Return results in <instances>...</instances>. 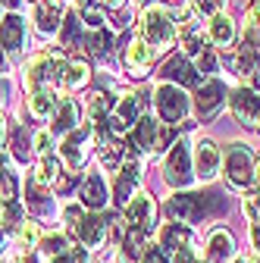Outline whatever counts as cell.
<instances>
[{
	"label": "cell",
	"mask_w": 260,
	"mask_h": 263,
	"mask_svg": "<svg viewBox=\"0 0 260 263\" xmlns=\"http://www.w3.org/2000/svg\"><path fill=\"white\" fill-rule=\"evenodd\" d=\"M113 110V97L107 91H94L91 94V101H88V113H91V122L94 128L97 125H107V113Z\"/></svg>",
	"instance_id": "f1b7e54d"
},
{
	"label": "cell",
	"mask_w": 260,
	"mask_h": 263,
	"mask_svg": "<svg viewBox=\"0 0 260 263\" xmlns=\"http://www.w3.org/2000/svg\"><path fill=\"white\" fill-rule=\"evenodd\" d=\"M22 41H25V22L16 13H10L7 19H0V44L16 53L22 47Z\"/></svg>",
	"instance_id": "7402d4cb"
},
{
	"label": "cell",
	"mask_w": 260,
	"mask_h": 263,
	"mask_svg": "<svg viewBox=\"0 0 260 263\" xmlns=\"http://www.w3.org/2000/svg\"><path fill=\"white\" fill-rule=\"evenodd\" d=\"M254 188L260 191V157L254 160Z\"/></svg>",
	"instance_id": "f6af8a7d"
},
{
	"label": "cell",
	"mask_w": 260,
	"mask_h": 263,
	"mask_svg": "<svg viewBox=\"0 0 260 263\" xmlns=\"http://www.w3.org/2000/svg\"><path fill=\"white\" fill-rule=\"evenodd\" d=\"M97 4H104V7H110V10H119L122 0H97Z\"/></svg>",
	"instance_id": "bcb514c9"
},
{
	"label": "cell",
	"mask_w": 260,
	"mask_h": 263,
	"mask_svg": "<svg viewBox=\"0 0 260 263\" xmlns=\"http://www.w3.org/2000/svg\"><path fill=\"white\" fill-rule=\"evenodd\" d=\"M7 94H10V85H7V82H0V97H7Z\"/></svg>",
	"instance_id": "7dc6e473"
},
{
	"label": "cell",
	"mask_w": 260,
	"mask_h": 263,
	"mask_svg": "<svg viewBox=\"0 0 260 263\" xmlns=\"http://www.w3.org/2000/svg\"><path fill=\"white\" fill-rule=\"evenodd\" d=\"M4 4H7V7H19V0H4Z\"/></svg>",
	"instance_id": "c3c4849f"
},
{
	"label": "cell",
	"mask_w": 260,
	"mask_h": 263,
	"mask_svg": "<svg viewBox=\"0 0 260 263\" xmlns=\"http://www.w3.org/2000/svg\"><path fill=\"white\" fill-rule=\"evenodd\" d=\"M0 72H4V53H0Z\"/></svg>",
	"instance_id": "681fc988"
},
{
	"label": "cell",
	"mask_w": 260,
	"mask_h": 263,
	"mask_svg": "<svg viewBox=\"0 0 260 263\" xmlns=\"http://www.w3.org/2000/svg\"><path fill=\"white\" fill-rule=\"evenodd\" d=\"M85 44H88V50H91L94 57H104V53L110 50V35H107L104 28H94L91 35L85 38Z\"/></svg>",
	"instance_id": "836d02e7"
},
{
	"label": "cell",
	"mask_w": 260,
	"mask_h": 263,
	"mask_svg": "<svg viewBox=\"0 0 260 263\" xmlns=\"http://www.w3.org/2000/svg\"><path fill=\"white\" fill-rule=\"evenodd\" d=\"M82 204L91 207V210H101L107 204V185H104V176H97L91 173L82 185Z\"/></svg>",
	"instance_id": "603a6c76"
},
{
	"label": "cell",
	"mask_w": 260,
	"mask_h": 263,
	"mask_svg": "<svg viewBox=\"0 0 260 263\" xmlns=\"http://www.w3.org/2000/svg\"><path fill=\"white\" fill-rule=\"evenodd\" d=\"M232 254H235V238L226 232V229L210 232V238H207V260L210 263H226Z\"/></svg>",
	"instance_id": "44dd1931"
},
{
	"label": "cell",
	"mask_w": 260,
	"mask_h": 263,
	"mask_svg": "<svg viewBox=\"0 0 260 263\" xmlns=\"http://www.w3.org/2000/svg\"><path fill=\"white\" fill-rule=\"evenodd\" d=\"M160 241H163V248H170L176 254L182 248H191V232H188V226H182V222H170L163 232H160Z\"/></svg>",
	"instance_id": "4316f807"
},
{
	"label": "cell",
	"mask_w": 260,
	"mask_h": 263,
	"mask_svg": "<svg viewBox=\"0 0 260 263\" xmlns=\"http://www.w3.org/2000/svg\"><path fill=\"white\" fill-rule=\"evenodd\" d=\"M151 60H154V47L144 41V38H132L122 50V63L128 66V72L135 79H141L147 69H151Z\"/></svg>",
	"instance_id": "7c38bea8"
},
{
	"label": "cell",
	"mask_w": 260,
	"mask_h": 263,
	"mask_svg": "<svg viewBox=\"0 0 260 263\" xmlns=\"http://www.w3.org/2000/svg\"><path fill=\"white\" fill-rule=\"evenodd\" d=\"M141 38L151 47H170L176 41V19L163 7H147L141 13Z\"/></svg>",
	"instance_id": "7a4b0ae2"
},
{
	"label": "cell",
	"mask_w": 260,
	"mask_h": 263,
	"mask_svg": "<svg viewBox=\"0 0 260 263\" xmlns=\"http://www.w3.org/2000/svg\"><path fill=\"white\" fill-rule=\"evenodd\" d=\"M216 210H222L216 194H173L166 201V216L173 222H182V226L194 222V219H204Z\"/></svg>",
	"instance_id": "6da1fadb"
},
{
	"label": "cell",
	"mask_w": 260,
	"mask_h": 263,
	"mask_svg": "<svg viewBox=\"0 0 260 263\" xmlns=\"http://www.w3.org/2000/svg\"><path fill=\"white\" fill-rule=\"evenodd\" d=\"M63 219L69 222V229H76V226L82 222V210H79V207H66V210H63Z\"/></svg>",
	"instance_id": "7bdbcfd3"
},
{
	"label": "cell",
	"mask_w": 260,
	"mask_h": 263,
	"mask_svg": "<svg viewBox=\"0 0 260 263\" xmlns=\"http://www.w3.org/2000/svg\"><path fill=\"white\" fill-rule=\"evenodd\" d=\"M53 263H63V260H53Z\"/></svg>",
	"instance_id": "11a10c76"
},
{
	"label": "cell",
	"mask_w": 260,
	"mask_h": 263,
	"mask_svg": "<svg viewBox=\"0 0 260 263\" xmlns=\"http://www.w3.org/2000/svg\"><path fill=\"white\" fill-rule=\"evenodd\" d=\"M198 72H213L216 69V53L210 50V47H204L201 53H198V66H194Z\"/></svg>",
	"instance_id": "8d00e7d4"
},
{
	"label": "cell",
	"mask_w": 260,
	"mask_h": 263,
	"mask_svg": "<svg viewBox=\"0 0 260 263\" xmlns=\"http://www.w3.org/2000/svg\"><path fill=\"white\" fill-rule=\"evenodd\" d=\"M88 66L82 60H63L60 72H57V91H76L88 82Z\"/></svg>",
	"instance_id": "e0dca14e"
},
{
	"label": "cell",
	"mask_w": 260,
	"mask_h": 263,
	"mask_svg": "<svg viewBox=\"0 0 260 263\" xmlns=\"http://www.w3.org/2000/svg\"><path fill=\"white\" fill-rule=\"evenodd\" d=\"M207 35H210V41L216 44V47H232L235 44V38H238V28H235V22L226 16V13H216V16H210V28H207Z\"/></svg>",
	"instance_id": "d6986e66"
},
{
	"label": "cell",
	"mask_w": 260,
	"mask_h": 263,
	"mask_svg": "<svg viewBox=\"0 0 260 263\" xmlns=\"http://www.w3.org/2000/svg\"><path fill=\"white\" fill-rule=\"evenodd\" d=\"M154 197L151 194H138L125 204V216H122V226L125 229H138V232H147L151 235V226H154Z\"/></svg>",
	"instance_id": "52a82bcc"
},
{
	"label": "cell",
	"mask_w": 260,
	"mask_h": 263,
	"mask_svg": "<svg viewBox=\"0 0 260 263\" xmlns=\"http://www.w3.org/2000/svg\"><path fill=\"white\" fill-rule=\"evenodd\" d=\"M79 35H82V19H79V13L63 16V44L72 47V41H79Z\"/></svg>",
	"instance_id": "d6a6232c"
},
{
	"label": "cell",
	"mask_w": 260,
	"mask_h": 263,
	"mask_svg": "<svg viewBox=\"0 0 260 263\" xmlns=\"http://www.w3.org/2000/svg\"><path fill=\"white\" fill-rule=\"evenodd\" d=\"M248 31L251 35L260 31V0H251L248 4Z\"/></svg>",
	"instance_id": "74e56055"
},
{
	"label": "cell",
	"mask_w": 260,
	"mask_h": 263,
	"mask_svg": "<svg viewBox=\"0 0 260 263\" xmlns=\"http://www.w3.org/2000/svg\"><path fill=\"white\" fill-rule=\"evenodd\" d=\"M0 245H4V229H0Z\"/></svg>",
	"instance_id": "f5cc1de1"
},
{
	"label": "cell",
	"mask_w": 260,
	"mask_h": 263,
	"mask_svg": "<svg viewBox=\"0 0 260 263\" xmlns=\"http://www.w3.org/2000/svg\"><path fill=\"white\" fill-rule=\"evenodd\" d=\"M219 163H222V154L213 141H198L194 144V176H201L204 182H210L216 173H219Z\"/></svg>",
	"instance_id": "8fae6325"
},
{
	"label": "cell",
	"mask_w": 260,
	"mask_h": 263,
	"mask_svg": "<svg viewBox=\"0 0 260 263\" xmlns=\"http://www.w3.org/2000/svg\"><path fill=\"white\" fill-rule=\"evenodd\" d=\"M79 122V107H76V101H63L60 107H57V113H53V125H50V135H60V132H72V125Z\"/></svg>",
	"instance_id": "d4e9b609"
},
{
	"label": "cell",
	"mask_w": 260,
	"mask_h": 263,
	"mask_svg": "<svg viewBox=\"0 0 260 263\" xmlns=\"http://www.w3.org/2000/svg\"><path fill=\"white\" fill-rule=\"evenodd\" d=\"M50 144H53V135H50V132H38V135H35V147H38L41 157H50Z\"/></svg>",
	"instance_id": "60d3db41"
},
{
	"label": "cell",
	"mask_w": 260,
	"mask_h": 263,
	"mask_svg": "<svg viewBox=\"0 0 260 263\" xmlns=\"http://www.w3.org/2000/svg\"><path fill=\"white\" fill-rule=\"evenodd\" d=\"M238 263H242V260H238Z\"/></svg>",
	"instance_id": "6f0895ef"
},
{
	"label": "cell",
	"mask_w": 260,
	"mask_h": 263,
	"mask_svg": "<svg viewBox=\"0 0 260 263\" xmlns=\"http://www.w3.org/2000/svg\"><path fill=\"white\" fill-rule=\"evenodd\" d=\"M229 107H232V116L242 119L245 125H251L260 113V94L257 91H248V88H238L232 97H229Z\"/></svg>",
	"instance_id": "2e32d148"
},
{
	"label": "cell",
	"mask_w": 260,
	"mask_h": 263,
	"mask_svg": "<svg viewBox=\"0 0 260 263\" xmlns=\"http://www.w3.org/2000/svg\"><path fill=\"white\" fill-rule=\"evenodd\" d=\"M16 238H19L22 248H31V245H35V238H38L35 222H22V226H19V232H16Z\"/></svg>",
	"instance_id": "e575fe53"
},
{
	"label": "cell",
	"mask_w": 260,
	"mask_h": 263,
	"mask_svg": "<svg viewBox=\"0 0 260 263\" xmlns=\"http://www.w3.org/2000/svg\"><path fill=\"white\" fill-rule=\"evenodd\" d=\"M222 7V0H194V10L204 13V16H216Z\"/></svg>",
	"instance_id": "ab89813d"
},
{
	"label": "cell",
	"mask_w": 260,
	"mask_h": 263,
	"mask_svg": "<svg viewBox=\"0 0 260 263\" xmlns=\"http://www.w3.org/2000/svg\"><path fill=\"white\" fill-rule=\"evenodd\" d=\"M138 182H141V163H138V157H135V154H125L122 170H119V176H116V188H113L116 204H122V207H125L128 201H132V194H135Z\"/></svg>",
	"instance_id": "ba28073f"
},
{
	"label": "cell",
	"mask_w": 260,
	"mask_h": 263,
	"mask_svg": "<svg viewBox=\"0 0 260 263\" xmlns=\"http://www.w3.org/2000/svg\"><path fill=\"white\" fill-rule=\"evenodd\" d=\"M257 263H260V260H257Z\"/></svg>",
	"instance_id": "9f6ffc18"
},
{
	"label": "cell",
	"mask_w": 260,
	"mask_h": 263,
	"mask_svg": "<svg viewBox=\"0 0 260 263\" xmlns=\"http://www.w3.org/2000/svg\"><path fill=\"white\" fill-rule=\"evenodd\" d=\"M132 132H135V144H138L144 154H157V151H163V147L173 141V125L157 122L154 116H141Z\"/></svg>",
	"instance_id": "277c9868"
},
{
	"label": "cell",
	"mask_w": 260,
	"mask_h": 263,
	"mask_svg": "<svg viewBox=\"0 0 260 263\" xmlns=\"http://www.w3.org/2000/svg\"><path fill=\"white\" fill-rule=\"evenodd\" d=\"M151 248V238L147 232H138V229H125V254L122 260H141Z\"/></svg>",
	"instance_id": "83f0119b"
},
{
	"label": "cell",
	"mask_w": 260,
	"mask_h": 263,
	"mask_svg": "<svg viewBox=\"0 0 260 263\" xmlns=\"http://www.w3.org/2000/svg\"><path fill=\"white\" fill-rule=\"evenodd\" d=\"M0 138H4V119H0Z\"/></svg>",
	"instance_id": "f907efd6"
},
{
	"label": "cell",
	"mask_w": 260,
	"mask_h": 263,
	"mask_svg": "<svg viewBox=\"0 0 260 263\" xmlns=\"http://www.w3.org/2000/svg\"><path fill=\"white\" fill-rule=\"evenodd\" d=\"M141 107H144V101H141V94H125L122 101L113 107V119H110V132H132L135 125H138V119H141Z\"/></svg>",
	"instance_id": "9c48e42d"
},
{
	"label": "cell",
	"mask_w": 260,
	"mask_h": 263,
	"mask_svg": "<svg viewBox=\"0 0 260 263\" xmlns=\"http://www.w3.org/2000/svg\"><path fill=\"white\" fill-rule=\"evenodd\" d=\"M257 63H260V41H257V35H251V31H248V38H245L238 57L232 60V66H235V72L245 76V72L257 69Z\"/></svg>",
	"instance_id": "cb8c5ba5"
},
{
	"label": "cell",
	"mask_w": 260,
	"mask_h": 263,
	"mask_svg": "<svg viewBox=\"0 0 260 263\" xmlns=\"http://www.w3.org/2000/svg\"><path fill=\"white\" fill-rule=\"evenodd\" d=\"M28 110L31 116H38V119H47L53 110H57V97L50 88H41V91H28Z\"/></svg>",
	"instance_id": "484cf974"
},
{
	"label": "cell",
	"mask_w": 260,
	"mask_h": 263,
	"mask_svg": "<svg viewBox=\"0 0 260 263\" xmlns=\"http://www.w3.org/2000/svg\"><path fill=\"white\" fill-rule=\"evenodd\" d=\"M163 79H173V82H179V85H185V88L201 85V76H198V69L188 63V57H170L166 66H163Z\"/></svg>",
	"instance_id": "ac0fdd59"
},
{
	"label": "cell",
	"mask_w": 260,
	"mask_h": 263,
	"mask_svg": "<svg viewBox=\"0 0 260 263\" xmlns=\"http://www.w3.org/2000/svg\"><path fill=\"white\" fill-rule=\"evenodd\" d=\"M226 179L232 188H248L254 182V157L245 144H229L226 151Z\"/></svg>",
	"instance_id": "5b68a950"
},
{
	"label": "cell",
	"mask_w": 260,
	"mask_h": 263,
	"mask_svg": "<svg viewBox=\"0 0 260 263\" xmlns=\"http://www.w3.org/2000/svg\"><path fill=\"white\" fill-rule=\"evenodd\" d=\"M245 213H248V219H251L254 226L260 222V191H254V194L245 197Z\"/></svg>",
	"instance_id": "d590c367"
},
{
	"label": "cell",
	"mask_w": 260,
	"mask_h": 263,
	"mask_svg": "<svg viewBox=\"0 0 260 263\" xmlns=\"http://www.w3.org/2000/svg\"><path fill=\"white\" fill-rule=\"evenodd\" d=\"M141 263H170V260H166V251H163V248H154V245H151L147 254L141 257Z\"/></svg>",
	"instance_id": "b9f144b4"
},
{
	"label": "cell",
	"mask_w": 260,
	"mask_h": 263,
	"mask_svg": "<svg viewBox=\"0 0 260 263\" xmlns=\"http://www.w3.org/2000/svg\"><path fill=\"white\" fill-rule=\"evenodd\" d=\"M0 204L4 207L16 204V176L10 170H0Z\"/></svg>",
	"instance_id": "f546056e"
},
{
	"label": "cell",
	"mask_w": 260,
	"mask_h": 263,
	"mask_svg": "<svg viewBox=\"0 0 260 263\" xmlns=\"http://www.w3.org/2000/svg\"><path fill=\"white\" fill-rule=\"evenodd\" d=\"M257 88H260V69H257Z\"/></svg>",
	"instance_id": "db71d44e"
},
{
	"label": "cell",
	"mask_w": 260,
	"mask_h": 263,
	"mask_svg": "<svg viewBox=\"0 0 260 263\" xmlns=\"http://www.w3.org/2000/svg\"><path fill=\"white\" fill-rule=\"evenodd\" d=\"M69 248H72V245L66 241V235H47V238L41 241V251H44L50 260H60V257L66 254Z\"/></svg>",
	"instance_id": "4dcf8cb0"
},
{
	"label": "cell",
	"mask_w": 260,
	"mask_h": 263,
	"mask_svg": "<svg viewBox=\"0 0 260 263\" xmlns=\"http://www.w3.org/2000/svg\"><path fill=\"white\" fill-rule=\"evenodd\" d=\"M194 104H198V116L201 119H213L219 113V107L226 104V85L219 79H210L201 85L198 97H194Z\"/></svg>",
	"instance_id": "30bf717a"
},
{
	"label": "cell",
	"mask_w": 260,
	"mask_h": 263,
	"mask_svg": "<svg viewBox=\"0 0 260 263\" xmlns=\"http://www.w3.org/2000/svg\"><path fill=\"white\" fill-rule=\"evenodd\" d=\"M154 104H157V113L160 119H163L166 125H176L188 116V97L182 94V88L163 82V85H157V97H154Z\"/></svg>",
	"instance_id": "3957f363"
},
{
	"label": "cell",
	"mask_w": 260,
	"mask_h": 263,
	"mask_svg": "<svg viewBox=\"0 0 260 263\" xmlns=\"http://www.w3.org/2000/svg\"><path fill=\"white\" fill-rule=\"evenodd\" d=\"M79 19L88 22V25H94V28H101V22H104L101 4H97V0H82V4H79Z\"/></svg>",
	"instance_id": "1f68e13d"
},
{
	"label": "cell",
	"mask_w": 260,
	"mask_h": 263,
	"mask_svg": "<svg viewBox=\"0 0 260 263\" xmlns=\"http://www.w3.org/2000/svg\"><path fill=\"white\" fill-rule=\"evenodd\" d=\"M110 222H113V219H107V216H101V213H91V216H82V222L72 229V232L79 235V241H82L85 248H101Z\"/></svg>",
	"instance_id": "4fadbf2b"
},
{
	"label": "cell",
	"mask_w": 260,
	"mask_h": 263,
	"mask_svg": "<svg viewBox=\"0 0 260 263\" xmlns=\"http://www.w3.org/2000/svg\"><path fill=\"white\" fill-rule=\"evenodd\" d=\"M88 138H91V128H76L63 138V160H66V166L79 170L88 160Z\"/></svg>",
	"instance_id": "5bb4252c"
},
{
	"label": "cell",
	"mask_w": 260,
	"mask_h": 263,
	"mask_svg": "<svg viewBox=\"0 0 260 263\" xmlns=\"http://www.w3.org/2000/svg\"><path fill=\"white\" fill-rule=\"evenodd\" d=\"M173 263H198V257H194V251H191V248H182V251H176V254H173Z\"/></svg>",
	"instance_id": "ee69618b"
},
{
	"label": "cell",
	"mask_w": 260,
	"mask_h": 263,
	"mask_svg": "<svg viewBox=\"0 0 260 263\" xmlns=\"http://www.w3.org/2000/svg\"><path fill=\"white\" fill-rule=\"evenodd\" d=\"M163 176H166V182H170V185H176V188H182V185H188V182L194 179L191 151H188V144H185V141H176V144H173V151L166 154Z\"/></svg>",
	"instance_id": "8992f818"
},
{
	"label": "cell",
	"mask_w": 260,
	"mask_h": 263,
	"mask_svg": "<svg viewBox=\"0 0 260 263\" xmlns=\"http://www.w3.org/2000/svg\"><path fill=\"white\" fill-rule=\"evenodd\" d=\"M13 154H16V160H25L28 157V141L22 135V128H16V135H13Z\"/></svg>",
	"instance_id": "f35d334b"
},
{
	"label": "cell",
	"mask_w": 260,
	"mask_h": 263,
	"mask_svg": "<svg viewBox=\"0 0 260 263\" xmlns=\"http://www.w3.org/2000/svg\"><path fill=\"white\" fill-rule=\"evenodd\" d=\"M38 31L41 35H53V31L63 25V0H41V7L35 13Z\"/></svg>",
	"instance_id": "ffe728a7"
},
{
	"label": "cell",
	"mask_w": 260,
	"mask_h": 263,
	"mask_svg": "<svg viewBox=\"0 0 260 263\" xmlns=\"http://www.w3.org/2000/svg\"><path fill=\"white\" fill-rule=\"evenodd\" d=\"M254 125H257V128H260V113H257V119H254Z\"/></svg>",
	"instance_id": "816d5d0a"
},
{
	"label": "cell",
	"mask_w": 260,
	"mask_h": 263,
	"mask_svg": "<svg viewBox=\"0 0 260 263\" xmlns=\"http://www.w3.org/2000/svg\"><path fill=\"white\" fill-rule=\"evenodd\" d=\"M25 204L31 213L38 216H47L53 210V197H50V188L38 179V176H28L25 179Z\"/></svg>",
	"instance_id": "9a60e30c"
}]
</instances>
